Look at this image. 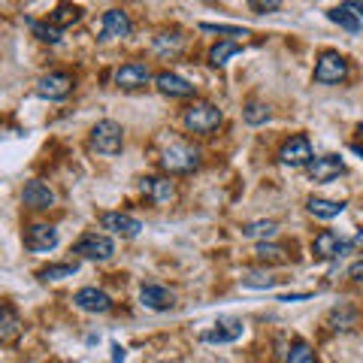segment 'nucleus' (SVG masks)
I'll return each instance as SVG.
<instances>
[{"label": "nucleus", "mask_w": 363, "mask_h": 363, "mask_svg": "<svg viewBox=\"0 0 363 363\" xmlns=\"http://www.w3.org/2000/svg\"><path fill=\"white\" fill-rule=\"evenodd\" d=\"M182 43H185V40H182V33L179 30H173V33H161V37H157L155 40V52L157 55H176L179 49H182Z\"/></svg>", "instance_id": "cd10ccee"}, {"label": "nucleus", "mask_w": 363, "mask_h": 363, "mask_svg": "<svg viewBox=\"0 0 363 363\" xmlns=\"http://www.w3.org/2000/svg\"><path fill=\"white\" fill-rule=\"evenodd\" d=\"M276 233H279L276 221H248V224L242 227V236H248V240H257V242H267V240H272Z\"/></svg>", "instance_id": "393cba45"}, {"label": "nucleus", "mask_w": 363, "mask_h": 363, "mask_svg": "<svg viewBox=\"0 0 363 363\" xmlns=\"http://www.w3.org/2000/svg\"><path fill=\"white\" fill-rule=\"evenodd\" d=\"M73 303L82 312H91V315H104V312L112 309V297H109L106 291H100V288H82V291H76Z\"/></svg>", "instance_id": "2eb2a0df"}, {"label": "nucleus", "mask_w": 363, "mask_h": 363, "mask_svg": "<svg viewBox=\"0 0 363 363\" xmlns=\"http://www.w3.org/2000/svg\"><path fill=\"white\" fill-rule=\"evenodd\" d=\"M242 52V45L236 43V40H224V43H215L212 49H209V64L212 67H224L227 58H233V55H240Z\"/></svg>", "instance_id": "b1692460"}, {"label": "nucleus", "mask_w": 363, "mask_h": 363, "mask_svg": "<svg viewBox=\"0 0 363 363\" xmlns=\"http://www.w3.org/2000/svg\"><path fill=\"white\" fill-rule=\"evenodd\" d=\"M112 363H124V348L118 342L112 345Z\"/></svg>", "instance_id": "e433bc0d"}, {"label": "nucleus", "mask_w": 363, "mask_h": 363, "mask_svg": "<svg viewBox=\"0 0 363 363\" xmlns=\"http://www.w3.org/2000/svg\"><path fill=\"white\" fill-rule=\"evenodd\" d=\"M200 164H203V155L191 143H173L161 155V169L169 176H188L194 169H200Z\"/></svg>", "instance_id": "f257e3e1"}, {"label": "nucleus", "mask_w": 363, "mask_h": 363, "mask_svg": "<svg viewBox=\"0 0 363 363\" xmlns=\"http://www.w3.org/2000/svg\"><path fill=\"white\" fill-rule=\"evenodd\" d=\"M155 363H169V360H155Z\"/></svg>", "instance_id": "a19ab883"}, {"label": "nucleus", "mask_w": 363, "mask_h": 363, "mask_svg": "<svg viewBox=\"0 0 363 363\" xmlns=\"http://www.w3.org/2000/svg\"><path fill=\"white\" fill-rule=\"evenodd\" d=\"M121 145H124V130H121V124L118 121H97L94 128H91V149H94L97 155H118L121 152Z\"/></svg>", "instance_id": "7ed1b4c3"}, {"label": "nucleus", "mask_w": 363, "mask_h": 363, "mask_svg": "<svg viewBox=\"0 0 363 363\" xmlns=\"http://www.w3.org/2000/svg\"><path fill=\"white\" fill-rule=\"evenodd\" d=\"M248 6H252V13H276V9L281 6V0H248Z\"/></svg>", "instance_id": "473e14b6"}, {"label": "nucleus", "mask_w": 363, "mask_h": 363, "mask_svg": "<svg viewBox=\"0 0 363 363\" xmlns=\"http://www.w3.org/2000/svg\"><path fill=\"white\" fill-rule=\"evenodd\" d=\"M285 363H318V360H315L312 345H309V342H303V339H297V342H294V345L288 348Z\"/></svg>", "instance_id": "bb28decb"}, {"label": "nucleus", "mask_w": 363, "mask_h": 363, "mask_svg": "<svg viewBox=\"0 0 363 363\" xmlns=\"http://www.w3.org/2000/svg\"><path fill=\"white\" fill-rule=\"evenodd\" d=\"M242 116H245V121H248V124H255V128H257V124H267V121H269L272 112H269V106H267V104H248Z\"/></svg>", "instance_id": "c85d7f7f"}, {"label": "nucleus", "mask_w": 363, "mask_h": 363, "mask_svg": "<svg viewBox=\"0 0 363 363\" xmlns=\"http://www.w3.org/2000/svg\"><path fill=\"white\" fill-rule=\"evenodd\" d=\"M70 91H73V76L64 73V70L45 73V76H40V82H37V94L45 97V100H64Z\"/></svg>", "instance_id": "9b49d317"}, {"label": "nucleus", "mask_w": 363, "mask_h": 363, "mask_svg": "<svg viewBox=\"0 0 363 363\" xmlns=\"http://www.w3.org/2000/svg\"><path fill=\"white\" fill-rule=\"evenodd\" d=\"M348 79V61L339 52H324L315 64V82L318 85H339Z\"/></svg>", "instance_id": "39448f33"}, {"label": "nucleus", "mask_w": 363, "mask_h": 363, "mask_svg": "<svg viewBox=\"0 0 363 363\" xmlns=\"http://www.w3.org/2000/svg\"><path fill=\"white\" fill-rule=\"evenodd\" d=\"M140 191L145 194V200L155 203V206H167V203L176 200V185L169 179H161V176L140 179Z\"/></svg>", "instance_id": "ddd939ff"}, {"label": "nucleus", "mask_w": 363, "mask_h": 363, "mask_svg": "<svg viewBox=\"0 0 363 363\" xmlns=\"http://www.w3.org/2000/svg\"><path fill=\"white\" fill-rule=\"evenodd\" d=\"M242 321L240 318H230V315H224V318H218L209 330H203V342H212V345H227V342H236V339L242 336Z\"/></svg>", "instance_id": "6e6552de"}, {"label": "nucleus", "mask_w": 363, "mask_h": 363, "mask_svg": "<svg viewBox=\"0 0 363 363\" xmlns=\"http://www.w3.org/2000/svg\"><path fill=\"white\" fill-rule=\"evenodd\" d=\"M255 255H257L260 264H285V260H288V248L285 245H276L272 240H267V242H257L255 245Z\"/></svg>", "instance_id": "5701e85b"}, {"label": "nucleus", "mask_w": 363, "mask_h": 363, "mask_svg": "<svg viewBox=\"0 0 363 363\" xmlns=\"http://www.w3.org/2000/svg\"><path fill=\"white\" fill-rule=\"evenodd\" d=\"M21 200L30 209H52L55 206V191L45 185V182H28L25 191H21Z\"/></svg>", "instance_id": "6ab92c4d"}, {"label": "nucleus", "mask_w": 363, "mask_h": 363, "mask_svg": "<svg viewBox=\"0 0 363 363\" xmlns=\"http://www.w3.org/2000/svg\"><path fill=\"white\" fill-rule=\"evenodd\" d=\"M345 255H351V240H342V236L333 230H321L315 236V242H312L315 260H339Z\"/></svg>", "instance_id": "423d86ee"}, {"label": "nucleus", "mask_w": 363, "mask_h": 363, "mask_svg": "<svg viewBox=\"0 0 363 363\" xmlns=\"http://www.w3.org/2000/svg\"><path fill=\"white\" fill-rule=\"evenodd\" d=\"M327 18H330L333 25H339L342 30H348V33H357V30H360V18H357V13H354V9H351L348 4L333 6L330 13H327Z\"/></svg>", "instance_id": "4be33fe9"}, {"label": "nucleus", "mask_w": 363, "mask_h": 363, "mask_svg": "<svg viewBox=\"0 0 363 363\" xmlns=\"http://www.w3.org/2000/svg\"><path fill=\"white\" fill-rule=\"evenodd\" d=\"M348 276L363 285V260H357V264H351V267H348Z\"/></svg>", "instance_id": "f704fd0d"}, {"label": "nucleus", "mask_w": 363, "mask_h": 363, "mask_svg": "<svg viewBox=\"0 0 363 363\" xmlns=\"http://www.w3.org/2000/svg\"><path fill=\"white\" fill-rule=\"evenodd\" d=\"M200 30H209V33H230V37H245L242 28H233V25H209V21H200Z\"/></svg>", "instance_id": "2f4dec72"}, {"label": "nucleus", "mask_w": 363, "mask_h": 363, "mask_svg": "<svg viewBox=\"0 0 363 363\" xmlns=\"http://www.w3.org/2000/svg\"><path fill=\"white\" fill-rule=\"evenodd\" d=\"M76 264H49L45 269L37 272V279L40 281H61V279H73L76 276Z\"/></svg>", "instance_id": "a878e982"}, {"label": "nucleus", "mask_w": 363, "mask_h": 363, "mask_svg": "<svg viewBox=\"0 0 363 363\" xmlns=\"http://www.w3.org/2000/svg\"><path fill=\"white\" fill-rule=\"evenodd\" d=\"M100 227L121 236V240H136L143 230V221H136L133 215H124V212H104L100 215Z\"/></svg>", "instance_id": "9d476101"}, {"label": "nucleus", "mask_w": 363, "mask_h": 363, "mask_svg": "<svg viewBox=\"0 0 363 363\" xmlns=\"http://www.w3.org/2000/svg\"><path fill=\"white\" fill-rule=\"evenodd\" d=\"M21 336V318L9 303H0V345H9Z\"/></svg>", "instance_id": "aec40b11"}, {"label": "nucleus", "mask_w": 363, "mask_h": 363, "mask_svg": "<svg viewBox=\"0 0 363 363\" xmlns=\"http://www.w3.org/2000/svg\"><path fill=\"white\" fill-rule=\"evenodd\" d=\"M79 16H82V13H79V9H76V6H73V9H70V6H61V9H58V13H55V16H52V25H58V28H64V25H70V21H79Z\"/></svg>", "instance_id": "7c9ffc66"}, {"label": "nucleus", "mask_w": 363, "mask_h": 363, "mask_svg": "<svg viewBox=\"0 0 363 363\" xmlns=\"http://www.w3.org/2000/svg\"><path fill=\"white\" fill-rule=\"evenodd\" d=\"M351 152H354V155H360V157H363V145H351Z\"/></svg>", "instance_id": "58836bf2"}, {"label": "nucleus", "mask_w": 363, "mask_h": 363, "mask_svg": "<svg viewBox=\"0 0 363 363\" xmlns=\"http://www.w3.org/2000/svg\"><path fill=\"white\" fill-rule=\"evenodd\" d=\"M306 173H309L312 182H333L345 173V164L339 155H321V157H312L306 164Z\"/></svg>", "instance_id": "f8f14e48"}, {"label": "nucleus", "mask_w": 363, "mask_h": 363, "mask_svg": "<svg viewBox=\"0 0 363 363\" xmlns=\"http://www.w3.org/2000/svg\"><path fill=\"white\" fill-rule=\"evenodd\" d=\"M140 303L145 306V309H152V312H169L176 306V294L169 288H164V285H143Z\"/></svg>", "instance_id": "dca6fc26"}, {"label": "nucleus", "mask_w": 363, "mask_h": 363, "mask_svg": "<svg viewBox=\"0 0 363 363\" xmlns=\"http://www.w3.org/2000/svg\"><path fill=\"white\" fill-rule=\"evenodd\" d=\"M30 30L37 33V40L43 43H61V28L58 25H40V21H30Z\"/></svg>", "instance_id": "c756f323"}, {"label": "nucleus", "mask_w": 363, "mask_h": 363, "mask_svg": "<svg viewBox=\"0 0 363 363\" xmlns=\"http://www.w3.org/2000/svg\"><path fill=\"white\" fill-rule=\"evenodd\" d=\"M133 21L124 9H106L104 13V28H100V40H124L130 37Z\"/></svg>", "instance_id": "4468645a"}, {"label": "nucleus", "mask_w": 363, "mask_h": 363, "mask_svg": "<svg viewBox=\"0 0 363 363\" xmlns=\"http://www.w3.org/2000/svg\"><path fill=\"white\" fill-rule=\"evenodd\" d=\"M155 85H157V91L161 94H167V97H194V85L188 82L185 76H179V73H157L155 76Z\"/></svg>", "instance_id": "a211bd4d"}, {"label": "nucleus", "mask_w": 363, "mask_h": 363, "mask_svg": "<svg viewBox=\"0 0 363 363\" xmlns=\"http://www.w3.org/2000/svg\"><path fill=\"white\" fill-rule=\"evenodd\" d=\"M242 281H245L248 288H272V285H276V279H269V276H255V272H252V276H245Z\"/></svg>", "instance_id": "72a5a7b5"}, {"label": "nucleus", "mask_w": 363, "mask_h": 363, "mask_svg": "<svg viewBox=\"0 0 363 363\" xmlns=\"http://www.w3.org/2000/svg\"><path fill=\"white\" fill-rule=\"evenodd\" d=\"M309 161H312V143H309V136L294 133L291 140L281 143V149H279V164L281 167H306Z\"/></svg>", "instance_id": "0eeeda50"}, {"label": "nucleus", "mask_w": 363, "mask_h": 363, "mask_svg": "<svg viewBox=\"0 0 363 363\" xmlns=\"http://www.w3.org/2000/svg\"><path fill=\"white\" fill-rule=\"evenodd\" d=\"M73 252L79 255V257H85V260H100V264H104V260H109L112 255H116V242L109 240L106 233H82L76 240V245H73Z\"/></svg>", "instance_id": "20e7f679"}, {"label": "nucleus", "mask_w": 363, "mask_h": 363, "mask_svg": "<svg viewBox=\"0 0 363 363\" xmlns=\"http://www.w3.org/2000/svg\"><path fill=\"white\" fill-rule=\"evenodd\" d=\"M306 209H309L315 218H324V221H330V218H339V215L345 212V203H339V200H327V197H309V203H306Z\"/></svg>", "instance_id": "412c9836"}, {"label": "nucleus", "mask_w": 363, "mask_h": 363, "mask_svg": "<svg viewBox=\"0 0 363 363\" xmlns=\"http://www.w3.org/2000/svg\"><path fill=\"white\" fill-rule=\"evenodd\" d=\"M149 82H152V70H149V64H143V61H128L116 70V85L124 91L145 88Z\"/></svg>", "instance_id": "1a4fd4ad"}, {"label": "nucleus", "mask_w": 363, "mask_h": 363, "mask_svg": "<svg viewBox=\"0 0 363 363\" xmlns=\"http://www.w3.org/2000/svg\"><path fill=\"white\" fill-rule=\"evenodd\" d=\"M182 121H185V128H188L191 133L209 136L212 130H218V128H221L224 116H221V109H218V106L206 104V100H197V104H191V106L185 109Z\"/></svg>", "instance_id": "f03ea898"}, {"label": "nucleus", "mask_w": 363, "mask_h": 363, "mask_svg": "<svg viewBox=\"0 0 363 363\" xmlns=\"http://www.w3.org/2000/svg\"><path fill=\"white\" fill-rule=\"evenodd\" d=\"M357 133H360V136H363V121H360V128H357Z\"/></svg>", "instance_id": "ea45409f"}, {"label": "nucleus", "mask_w": 363, "mask_h": 363, "mask_svg": "<svg viewBox=\"0 0 363 363\" xmlns=\"http://www.w3.org/2000/svg\"><path fill=\"white\" fill-rule=\"evenodd\" d=\"M348 6L357 13V18H363V0H348Z\"/></svg>", "instance_id": "4c0bfd02"}, {"label": "nucleus", "mask_w": 363, "mask_h": 363, "mask_svg": "<svg viewBox=\"0 0 363 363\" xmlns=\"http://www.w3.org/2000/svg\"><path fill=\"white\" fill-rule=\"evenodd\" d=\"M351 252L363 255V230H357V233H354V240H351Z\"/></svg>", "instance_id": "c9c22d12"}, {"label": "nucleus", "mask_w": 363, "mask_h": 363, "mask_svg": "<svg viewBox=\"0 0 363 363\" xmlns=\"http://www.w3.org/2000/svg\"><path fill=\"white\" fill-rule=\"evenodd\" d=\"M25 245L30 252H52L58 245V230L52 224H30L25 230Z\"/></svg>", "instance_id": "f3484780"}]
</instances>
